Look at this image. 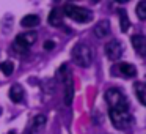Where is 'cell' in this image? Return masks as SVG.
<instances>
[{"label":"cell","mask_w":146,"mask_h":134,"mask_svg":"<svg viewBox=\"0 0 146 134\" xmlns=\"http://www.w3.org/2000/svg\"><path fill=\"white\" fill-rule=\"evenodd\" d=\"M105 101L110 111H129V101L126 95L118 88H108L105 92Z\"/></svg>","instance_id":"obj_1"},{"label":"cell","mask_w":146,"mask_h":134,"mask_svg":"<svg viewBox=\"0 0 146 134\" xmlns=\"http://www.w3.org/2000/svg\"><path fill=\"white\" fill-rule=\"evenodd\" d=\"M63 16L69 17V19L76 21V22H79V24H86L93 19V13L88 8L77 7V5H72V3H68L66 7L63 8Z\"/></svg>","instance_id":"obj_2"},{"label":"cell","mask_w":146,"mask_h":134,"mask_svg":"<svg viewBox=\"0 0 146 134\" xmlns=\"http://www.w3.org/2000/svg\"><path fill=\"white\" fill-rule=\"evenodd\" d=\"M72 58L79 66L88 68L93 63V51L86 43H77L72 48Z\"/></svg>","instance_id":"obj_3"},{"label":"cell","mask_w":146,"mask_h":134,"mask_svg":"<svg viewBox=\"0 0 146 134\" xmlns=\"http://www.w3.org/2000/svg\"><path fill=\"white\" fill-rule=\"evenodd\" d=\"M57 76H60L61 82H63V85H64V104H66V106H71V103H72V98H74L72 74H71V71L68 70L66 65H63V66L58 70Z\"/></svg>","instance_id":"obj_4"},{"label":"cell","mask_w":146,"mask_h":134,"mask_svg":"<svg viewBox=\"0 0 146 134\" xmlns=\"http://www.w3.org/2000/svg\"><path fill=\"white\" fill-rule=\"evenodd\" d=\"M36 38H38V33L36 32H24L19 33L14 40V49L17 52H22V54H27L29 48L32 44L36 43Z\"/></svg>","instance_id":"obj_5"},{"label":"cell","mask_w":146,"mask_h":134,"mask_svg":"<svg viewBox=\"0 0 146 134\" xmlns=\"http://www.w3.org/2000/svg\"><path fill=\"white\" fill-rule=\"evenodd\" d=\"M110 120L116 129H127L132 125V115L129 111H110Z\"/></svg>","instance_id":"obj_6"},{"label":"cell","mask_w":146,"mask_h":134,"mask_svg":"<svg viewBox=\"0 0 146 134\" xmlns=\"http://www.w3.org/2000/svg\"><path fill=\"white\" fill-rule=\"evenodd\" d=\"M123 52H124V48L118 40H110V41L105 44V54H107V57L113 62L119 60Z\"/></svg>","instance_id":"obj_7"},{"label":"cell","mask_w":146,"mask_h":134,"mask_svg":"<svg viewBox=\"0 0 146 134\" xmlns=\"http://www.w3.org/2000/svg\"><path fill=\"white\" fill-rule=\"evenodd\" d=\"M10 99L13 103H16V104L22 103L24 99H25V90H24V87L19 85V84L11 85V88H10Z\"/></svg>","instance_id":"obj_8"},{"label":"cell","mask_w":146,"mask_h":134,"mask_svg":"<svg viewBox=\"0 0 146 134\" xmlns=\"http://www.w3.org/2000/svg\"><path fill=\"white\" fill-rule=\"evenodd\" d=\"M94 33H96V36L101 38V40L107 38V36L111 33L110 22H108V21H99V22L96 24V27H94Z\"/></svg>","instance_id":"obj_9"},{"label":"cell","mask_w":146,"mask_h":134,"mask_svg":"<svg viewBox=\"0 0 146 134\" xmlns=\"http://www.w3.org/2000/svg\"><path fill=\"white\" fill-rule=\"evenodd\" d=\"M118 70H119L121 76L126 77V79H130V77L137 76V68L133 66L132 63H127V62H121V63L118 65Z\"/></svg>","instance_id":"obj_10"},{"label":"cell","mask_w":146,"mask_h":134,"mask_svg":"<svg viewBox=\"0 0 146 134\" xmlns=\"http://www.w3.org/2000/svg\"><path fill=\"white\" fill-rule=\"evenodd\" d=\"M132 46L133 49L137 51V54L138 55H145V51H146V40L143 35H133L132 36Z\"/></svg>","instance_id":"obj_11"},{"label":"cell","mask_w":146,"mask_h":134,"mask_svg":"<svg viewBox=\"0 0 146 134\" xmlns=\"http://www.w3.org/2000/svg\"><path fill=\"white\" fill-rule=\"evenodd\" d=\"M49 24L54 27H58L63 24V11L57 10V8H54V10L50 11V14H49Z\"/></svg>","instance_id":"obj_12"},{"label":"cell","mask_w":146,"mask_h":134,"mask_svg":"<svg viewBox=\"0 0 146 134\" xmlns=\"http://www.w3.org/2000/svg\"><path fill=\"white\" fill-rule=\"evenodd\" d=\"M21 25L25 27V29H32V27L39 25V16H36V14H27V16L22 17Z\"/></svg>","instance_id":"obj_13"},{"label":"cell","mask_w":146,"mask_h":134,"mask_svg":"<svg viewBox=\"0 0 146 134\" xmlns=\"http://www.w3.org/2000/svg\"><path fill=\"white\" fill-rule=\"evenodd\" d=\"M44 125H46V117H44L42 114H38L35 118H33L32 126H30V131H33V133H38V131L41 129Z\"/></svg>","instance_id":"obj_14"},{"label":"cell","mask_w":146,"mask_h":134,"mask_svg":"<svg viewBox=\"0 0 146 134\" xmlns=\"http://www.w3.org/2000/svg\"><path fill=\"white\" fill-rule=\"evenodd\" d=\"M129 27H130V21H129V17H127V13L124 10L119 11V29H121V32L126 33L127 30H129Z\"/></svg>","instance_id":"obj_15"},{"label":"cell","mask_w":146,"mask_h":134,"mask_svg":"<svg viewBox=\"0 0 146 134\" xmlns=\"http://www.w3.org/2000/svg\"><path fill=\"white\" fill-rule=\"evenodd\" d=\"M145 84L143 82H137L135 84V95L137 98H138V101L141 103V104H146V98H145Z\"/></svg>","instance_id":"obj_16"},{"label":"cell","mask_w":146,"mask_h":134,"mask_svg":"<svg viewBox=\"0 0 146 134\" xmlns=\"http://www.w3.org/2000/svg\"><path fill=\"white\" fill-rule=\"evenodd\" d=\"M135 11H137V16H138L140 21H145L146 19V2H145V0H140L138 3H137Z\"/></svg>","instance_id":"obj_17"},{"label":"cell","mask_w":146,"mask_h":134,"mask_svg":"<svg viewBox=\"0 0 146 134\" xmlns=\"http://www.w3.org/2000/svg\"><path fill=\"white\" fill-rule=\"evenodd\" d=\"M0 71L5 74V76H11L14 71V63L13 62H3V63H0Z\"/></svg>","instance_id":"obj_18"},{"label":"cell","mask_w":146,"mask_h":134,"mask_svg":"<svg viewBox=\"0 0 146 134\" xmlns=\"http://www.w3.org/2000/svg\"><path fill=\"white\" fill-rule=\"evenodd\" d=\"M54 48H55V43L54 41H46L44 43V49H46V51H52Z\"/></svg>","instance_id":"obj_19"},{"label":"cell","mask_w":146,"mask_h":134,"mask_svg":"<svg viewBox=\"0 0 146 134\" xmlns=\"http://www.w3.org/2000/svg\"><path fill=\"white\" fill-rule=\"evenodd\" d=\"M115 2H118V3H126V2H129V0H115Z\"/></svg>","instance_id":"obj_20"},{"label":"cell","mask_w":146,"mask_h":134,"mask_svg":"<svg viewBox=\"0 0 146 134\" xmlns=\"http://www.w3.org/2000/svg\"><path fill=\"white\" fill-rule=\"evenodd\" d=\"M93 3H98V2H101V0H91Z\"/></svg>","instance_id":"obj_21"}]
</instances>
